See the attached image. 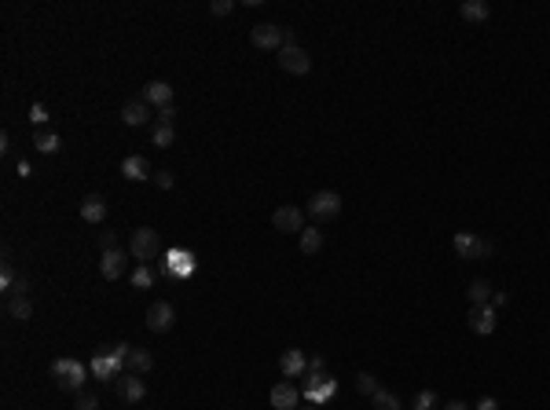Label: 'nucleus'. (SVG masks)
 <instances>
[{"label":"nucleus","instance_id":"7c9ffc66","mask_svg":"<svg viewBox=\"0 0 550 410\" xmlns=\"http://www.w3.org/2000/svg\"><path fill=\"white\" fill-rule=\"evenodd\" d=\"M74 410H99L96 392H89V388H84V392H77V396H74Z\"/></svg>","mask_w":550,"mask_h":410},{"label":"nucleus","instance_id":"a878e982","mask_svg":"<svg viewBox=\"0 0 550 410\" xmlns=\"http://www.w3.org/2000/svg\"><path fill=\"white\" fill-rule=\"evenodd\" d=\"M371 406L374 410H400V396L389 392V388H378V392L371 396Z\"/></svg>","mask_w":550,"mask_h":410},{"label":"nucleus","instance_id":"a211bd4d","mask_svg":"<svg viewBox=\"0 0 550 410\" xmlns=\"http://www.w3.org/2000/svg\"><path fill=\"white\" fill-rule=\"evenodd\" d=\"M121 176H125V180L143 183V180H151L155 172H151V165H147V158H143V154H129V158L121 161Z\"/></svg>","mask_w":550,"mask_h":410},{"label":"nucleus","instance_id":"2f4dec72","mask_svg":"<svg viewBox=\"0 0 550 410\" xmlns=\"http://www.w3.org/2000/svg\"><path fill=\"white\" fill-rule=\"evenodd\" d=\"M96 246H99V253L121 249V246H118V231H103V234H96Z\"/></svg>","mask_w":550,"mask_h":410},{"label":"nucleus","instance_id":"aec40b11","mask_svg":"<svg viewBox=\"0 0 550 410\" xmlns=\"http://www.w3.org/2000/svg\"><path fill=\"white\" fill-rule=\"evenodd\" d=\"M459 15L466 18V23H488V18H492V8L484 4V0H462V4H459Z\"/></svg>","mask_w":550,"mask_h":410},{"label":"nucleus","instance_id":"f704fd0d","mask_svg":"<svg viewBox=\"0 0 550 410\" xmlns=\"http://www.w3.org/2000/svg\"><path fill=\"white\" fill-rule=\"evenodd\" d=\"M151 180H155V187H162V190H173V183H176V180H173V172H169V169L155 172V176H151Z\"/></svg>","mask_w":550,"mask_h":410},{"label":"nucleus","instance_id":"c9c22d12","mask_svg":"<svg viewBox=\"0 0 550 410\" xmlns=\"http://www.w3.org/2000/svg\"><path fill=\"white\" fill-rule=\"evenodd\" d=\"M209 11H213V15H231V11H235V0H213Z\"/></svg>","mask_w":550,"mask_h":410},{"label":"nucleus","instance_id":"4468645a","mask_svg":"<svg viewBox=\"0 0 550 410\" xmlns=\"http://www.w3.org/2000/svg\"><path fill=\"white\" fill-rule=\"evenodd\" d=\"M125 268H129V253H125V249H111V253H103V261H99V275L107 278V283L121 278V275H125Z\"/></svg>","mask_w":550,"mask_h":410},{"label":"nucleus","instance_id":"e433bc0d","mask_svg":"<svg viewBox=\"0 0 550 410\" xmlns=\"http://www.w3.org/2000/svg\"><path fill=\"white\" fill-rule=\"evenodd\" d=\"M155 118H158V125H173V118H176V106H162V110H158Z\"/></svg>","mask_w":550,"mask_h":410},{"label":"nucleus","instance_id":"9d476101","mask_svg":"<svg viewBox=\"0 0 550 410\" xmlns=\"http://www.w3.org/2000/svg\"><path fill=\"white\" fill-rule=\"evenodd\" d=\"M279 67H283L286 74H293V77H301V74L312 70V55H308L301 45H290V48L279 52Z\"/></svg>","mask_w":550,"mask_h":410},{"label":"nucleus","instance_id":"58836bf2","mask_svg":"<svg viewBox=\"0 0 550 410\" xmlns=\"http://www.w3.org/2000/svg\"><path fill=\"white\" fill-rule=\"evenodd\" d=\"M473 410H499V399H495V396H484V399H481Z\"/></svg>","mask_w":550,"mask_h":410},{"label":"nucleus","instance_id":"bb28decb","mask_svg":"<svg viewBox=\"0 0 550 410\" xmlns=\"http://www.w3.org/2000/svg\"><path fill=\"white\" fill-rule=\"evenodd\" d=\"M437 406H440V399H437L433 388H422V392L411 399V410H437Z\"/></svg>","mask_w":550,"mask_h":410},{"label":"nucleus","instance_id":"b1692460","mask_svg":"<svg viewBox=\"0 0 550 410\" xmlns=\"http://www.w3.org/2000/svg\"><path fill=\"white\" fill-rule=\"evenodd\" d=\"M8 315H11L15 322H30V315H33L30 297H8Z\"/></svg>","mask_w":550,"mask_h":410},{"label":"nucleus","instance_id":"f03ea898","mask_svg":"<svg viewBox=\"0 0 550 410\" xmlns=\"http://www.w3.org/2000/svg\"><path fill=\"white\" fill-rule=\"evenodd\" d=\"M52 374H55V381H59V388L62 392H84V377H89L92 370L84 366L81 359H70V355H62V359H55L52 363Z\"/></svg>","mask_w":550,"mask_h":410},{"label":"nucleus","instance_id":"ddd939ff","mask_svg":"<svg viewBox=\"0 0 550 410\" xmlns=\"http://www.w3.org/2000/svg\"><path fill=\"white\" fill-rule=\"evenodd\" d=\"M107 212H111V205H107L103 194H84V198H81V220L84 224H103V220H107Z\"/></svg>","mask_w":550,"mask_h":410},{"label":"nucleus","instance_id":"cd10ccee","mask_svg":"<svg viewBox=\"0 0 550 410\" xmlns=\"http://www.w3.org/2000/svg\"><path fill=\"white\" fill-rule=\"evenodd\" d=\"M151 139H155V147H173V139H176V128L173 125H155V132H151Z\"/></svg>","mask_w":550,"mask_h":410},{"label":"nucleus","instance_id":"2eb2a0df","mask_svg":"<svg viewBox=\"0 0 550 410\" xmlns=\"http://www.w3.org/2000/svg\"><path fill=\"white\" fill-rule=\"evenodd\" d=\"M140 99L151 103L155 110H162V106H173V89H169V81H147Z\"/></svg>","mask_w":550,"mask_h":410},{"label":"nucleus","instance_id":"ea45409f","mask_svg":"<svg viewBox=\"0 0 550 410\" xmlns=\"http://www.w3.org/2000/svg\"><path fill=\"white\" fill-rule=\"evenodd\" d=\"M440 410H473V406H470L466 399H451V403H444Z\"/></svg>","mask_w":550,"mask_h":410},{"label":"nucleus","instance_id":"37998d69","mask_svg":"<svg viewBox=\"0 0 550 410\" xmlns=\"http://www.w3.org/2000/svg\"><path fill=\"white\" fill-rule=\"evenodd\" d=\"M308 370H327V363H323V355H315V359H308Z\"/></svg>","mask_w":550,"mask_h":410},{"label":"nucleus","instance_id":"72a5a7b5","mask_svg":"<svg viewBox=\"0 0 550 410\" xmlns=\"http://www.w3.org/2000/svg\"><path fill=\"white\" fill-rule=\"evenodd\" d=\"M15 283H18V275H15V268H11V264H4V268H0V290H4V293H8V290H11Z\"/></svg>","mask_w":550,"mask_h":410},{"label":"nucleus","instance_id":"f8f14e48","mask_svg":"<svg viewBox=\"0 0 550 410\" xmlns=\"http://www.w3.org/2000/svg\"><path fill=\"white\" fill-rule=\"evenodd\" d=\"M466 322H470V330H473V334H481V337H492V334H495V326H499V319H495V308H492V304L470 308Z\"/></svg>","mask_w":550,"mask_h":410},{"label":"nucleus","instance_id":"dca6fc26","mask_svg":"<svg viewBox=\"0 0 550 410\" xmlns=\"http://www.w3.org/2000/svg\"><path fill=\"white\" fill-rule=\"evenodd\" d=\"M121 121L129 125V128H140L151 121V103H143V99H129L121 106Z\"/></svg>","mask_w":550,"mask_h":410},{"label":"nucleus","instance_id":"f257e3e1","mask_svg":"<svg viewBox=\"0 0 550 410\" xmlns=\"http://www.w3.org/2000/svg\"><path fill=\"white\" fill-rule=\"evenodd\" d=\"M249 45L261 48V52H283V48H290V45H298V40H293V30H286V26L257 23V26L249 30Z\"/></svg>","mask_w":550,"mask_h":410},{"label":"nucleus","instance_id":"6e6552de","mask_svg":"<svg viewBox=\"0 0 550 410\" xmlns=\"http://www.w3.org/2000/svg\"><path fill=\"white\" fill-rule=\"evenodd\" d=\"M301 392L320 406L327 396H334V377L327 370H305V388H301Z\"/></svg>","mask_w":550,"mask_h":410},{"label":"nucleus","instance_id":"f3484780","mask_svg":"<svg viewBox=\"0 0 550 410\" xmlns=\"http://www.w3.org/2000/svg\"><path fill=\"white\" fill-rule=\"evenodd\" d=\"M271 406L275 410H298V399H301V392H298V388H293V385H286V381H279V385H275L271 388Z\"/></svg>","mask_w":550,"mask_h":410},{"label":"nucleus","instance_id":"9b49d317","mask_svg":"<svg viewBox=\"0 0 550 410\" xmlns=\"http://www.w3.org/2000/svg\"><path fill=\"white\" fill-rule=\"evenodd\" d=\"M114 392L121 403H143L147 399V385L140 381V374H121L114 381Z\"/></svg>","mask_w":550,"mask_h":410},{"label":"nucleus","instance_id":"1a4fd4ad","mask_svg":"<svg viewBox=\"0 0 550 410\" xmlns=\"http://www.w3.org/2000/svg\"><path fill=\"white\" fill-rule=\"evenodd\" d=\"M271 224H275V231H283V234H301L305 231V212L298 205H279L271 212Z\"/></svg>","mask_w":550,"mask_h":410},{"label":"nucleus","instance_id":"20e7f679","mask_svg":"<svg viewBox=\"0 0 550 410\" xmlns=\"http://www.w3.org/2000/svg\"><path fill=\"white\" fill-rule=\"evenodd\" d=\"M455 253H459L466 264H473V261H488V256L495 253V246L484 242L481 234H473V231H459V234H455Z\"/></svg>","mask_w":550,"mask_h":410},{"label":"nucleus","instance_id":"c85d7f7f","mask_svg":"<svg viewBox=\"0 0 550 410\" xmlns=\"http://www.w3.org/2000/svg\"><path fill=\"white\" fill-rule=\"evenodd\" d=\"M129 278H133V286H136V290H151L158 275H155L151 268H147V264H140V268H136V271H133Z\"/></svg>","mask_w":550,"mask_h":410},{"label":"nucleus","instance_id":"7ed1b4c3","mask_svg":"<svg viewBox=\"0 0 550 410\" xmlns=\"http://www.w3.org/2000/svg\"><path fill=\"white\" fill-rule=\"evenodd\" d=\"M129 256H136L140 264H151L162 256V239L155 227H136L133 239H129Z\"/></svg>","mask_w":550,"mask_h":410},{"label":"nucleus","instance_id":"4be33fe9","mask_svg":"<svg viewBox=\"0 0 550 410\" xmlns=\"http://www.w3.org/2000/svg\"><path fill=\"white\" fill-rule=\"evenodd\" d=\"M33 147L40 150V154H59L62 139L55 132H48V128H37V132H33Z\"/></svg>","mask_w":550,"mask_h":410},{"label":"nucleus","instance_id":"79ce46f5","mask_svg":"<svg viewBox=\"0 0 550 410\" xmlns=\"http://www.w3.org/2000/svg\"><path fill=\"white\" fill-rule=\"evenodd\" d=\"M506 300H510V297H506V293H499V290H495V293H492V308H503V304H506Z\"/></svg>","mask_w":550,"mask_h":410},{"label":"nucleus","instance_id":"5701e85b","mask_svg":"<svg viewBox=\"0 0 550 410\" xmlns=\"http://www.w3.org/2000/svg\"><path fill=\"white\" fill-rule=\"evenodd\" d=\"M125 366H129L133 374H147V370L155 366V355L147 352V348H133V352H129V359H125Z\"/></svg>","mask_w":550,"mask_h":410},{"label":"nucleus","instance_id":"0eeeda50","mask_svg":"<svg viewBox=\"0 0 550 410\" xmlns=\"http://www.w3.org/2000/svg\"><path fill=\"white\" fill-rule=\"evenodd\" d=\"M176 326V308L169 304V300H155L151 308H147V330L151 334H169Z\"/></svg>","mask_w":550,"mask_h":410},{"label":"nucleus","instance_id":"412c9836","mask_svg":"<svg viewBox=\"0 0 550 410\" xmlns=\"http://www.w3.org/2000/svg\"><path fill=\"white\" fill-rule=\"evenodd\" d=\"M492 283L488 278H473V283L466 286V297H470V308H481V304H492Z\"/></svg>","mask_w":550,"mask_h":410},{"label":"nucleus","instance_id":"423d86ee","mask_svg":"<svg viewBox=\"0 0 550 410\" xmlns=\"http://www.w3.org/2000/svg\"><path fill=\"white\" fill-rule=\"evenodd\" d=\"M121 359L114 355V348H107V344H103V348H96V355H92V363H89V370L96 374V381H107V385H114L118 377H121Z\"/></svg>","mask_w":550,"mask_h":410},{"label":"nucleus","instance_id":"c756f323","mask_svg":"<svg viewBox=\"0 0 550 410\" xmlns=\"http://www.w3.org/2000/svg\"><path fill=\"white\" fill-rule=\"evenodd\" d=\"M378 388H382V385H378V377L374 374H356V392H364V396H374L378 392Z\"/></svg>","mask_w":550,"mask_h":410},{"label":"nucleus","instance_id":"393cba45","mask_svg":"<svg viewBox=\"0 0 550 410\" xmlns=\"http://www.w3.org/2000/svg\"><path fill=\"white\" fill-rule=\"evenodd\" d=\"M323 249V231L320 227H305L301 231V253L312 256V253H320Z\"/></svg>","mask_w":550,"mask_h":410},{"label":"nucleus","instance_id":"473e14b6","mask_svg":"<svg viewBox=\"0 0 550 410\" xmlns=\"http://www.w3.org/2000/svg\"><path fill=\"white\" fill-rule=\"evenodd\" d=\"M30 121H33L37 128H45V125H48V106H45V103H33V106H30Z\"/></svg>","mask_w":550,"mask_h":410},{"label":"nucleus","instance_id":"39448f33","mask_svg":"<svg viewBox=\"0 0 550 410\" xmlns=\"http://www.w3.org/2000/svg\"><path fill=\"white\" fill-rule=\"evenodd\" d=\"M342 194L337 190H315L312 198H308V212H312V220H337L342 217Z\"/></svg>","mask_w":550,"mask_h":410},{"label":"nucleus","instance_id":"a19ab883","mask_svg":"<svg viewBox=\"0 0 550 410\" xmlns=\"http://www.w3.org/2000/svg\"><path fill=\"white\" fill-rule=\"evenodd\" d=\"M0 154H11V132H0Z\"/></svg>","mask_w":550,"mask_h":410},{"label":"nucleus","instance_id":"4c0bfd02","mask_svg":"<svg viewBox=\"0 0 550 410\" xmlns=\"http://www.w3.org/2000/svg\"><path fill=\"white\" fill-rule=\"evenodd\" d=\"M15 172H18L23 180H30V176H33V165H30L26 158H18V161H15Z\"/></svg>","mask_w":550,"mask_h":410},{"label":"nucleus","instance_id":"6ab92c4d","mask_svg":"<svg viewBox=\"0 0 550 410\" xmlns=\"http://www.w3.org/2000/svg\"><path fill=\"white\" fill-rule=\"evenodd\" d=\"M279 370H283L286 377H301V374L308 370L305 352H301V348H286V352H283V359H279Z\"/></svg>","mask_w":550,"mask_h":410}]
</instances>
